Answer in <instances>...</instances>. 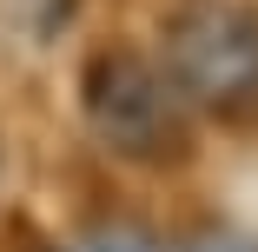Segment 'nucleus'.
Here are the masks:
<instances>
[{"mask_svg":"<svg viewBox=\"0 0 258 252\" xmlns=\"http://www.w3.org/2000/svg\"><path fill=\"white\" fill-rule=\"evenodd\" d=\"M73 252H159V239H152L146 226H133V219H106V226H93Z\"/></svg>","mask_w":258,"mask_h":252,"instance_id":"4","label":"nucleus"},{"mask_svg":"<svg viewBox=\"0 0 258 252\" xmlns=\"http://www.w3.org/2000/svg\"><path fill=\"white\" fill-rule=\"evenodd\" d=\"M166 80L219 126H258V7L192 0L166 20Z\"/></svg>","mask_w":258,"mask_h":252,"instance_id":"2","label":"nucleus"},{"mask_svg":"<svg viewBox=\"0 0 258 252\" xmlns=\"http://www.w3.org/2000/svg\"><path fill=\"white\" fill-rule=\"evenodd\" d=\"M80 113L93 126V139L119 153L126 166L146 173H172L192 160V113L172 93V80L139 60L133 46H99L80 73Z\"/></svg>","mask_w":258,"mask_h":252,"instance_id":"1","label":"nucleus"},{"mask_svg":"<svg viewBox=\"0 0 258 252\" xmlns=\"http://www.w3.org/2000/svg\"><path fill=\"white\" fill-rule=\"evenodd\" d=\"M27 252H73V245H46V239H33V245H27Z\"/></svg>","mask_w":258,"mask_h":252,"instance_id":"5","label":"nucleus"},{"mask_svg":"<svg viewBox=\"0 0 258 252\" xmlns=\"http://www.w3.org/2000/svg\"><path fill=\"white\" fill-rule=\"evenodd\" d=\"M172 252H258V232L238 219H192Z\"/></svg>","mask_w":258,"mask_h":252,"instance_id":"3","label":"nucleus"}]
</instances>
